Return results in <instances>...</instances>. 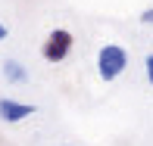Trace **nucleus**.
I'll list each match as a JSON object with an SVG mask.
<instances>
[{
  "label": "nucleus",
  "instance_id": "423d86ee",
  "mask_svg": "<svg viewBox=\"0 0 153 146\" xmlns=\"http://www.w3.org/2000/svg\"><path fill=\"white\" fill-rule=\"evenodd\" d=\"M141 22L144 25H153V6H147V10L141 12Z\"/></svg>",
  "mask_w": 153,
  "mask_h": 146
},
{
  "label": "nucleus",
  "instance_id": "7ed1b4c3",
  "mask_svg": "<svg viewBox=\"0 0 153 146\" xmlns=\"http://www.w3.org/2000/svg\"><path fill=\"white\" fill-rule=\"evenodd\" d=\"M34 112H38V106H31V103H19L13 96H0V121H6V124H19L25 118H31Z\"/></svg>",
  "mask_w": 153,
  "mask_h": 146
},
{
  "label": "nucleus",
  "instance_id": "0eeeda50",
  "mask_svg": "<svg viewBox=\"0 0 153 146\" xmlns=\"http://www.w3.org/2000/svg\"><path fill=\"white\" fill-rule=\"evenodd\" d=\"M6 34H10V28H6V22H0V40H6Z\"/></svg>",
  "mask_w": 153,
  "mask_h": 146
},
{
  "label": "nucleus",
  "instance_id": "f257e3e1",
  "mask_svg": "<svg viewBox=\"0 0 153 146\" xmlns=\"http://www.w3.org/2000/svg\"><path fill=\"white\" fill-rule=\"evenodd\" d=\"M125 68H128V50L122 44H103L97 50V75H100V81L113 84L116 78H122Z\"/></svg>",
  "mask_w": 153,
  "mask_h": 146
},
{
  "label": "nucleus",
  "instance_id": "39448f33",
  "mask_svg": "<svg viewBox=\"0 0 153 146\" xmlns=\"http://www.w3.org/2000/svg\"><path fill=\"white\" fill-rule=\"evenodd\" d=\"M144 72H147V84L153 87V53H150L147 59H144Z\"/></svg>",
  "mask_w": 153,
  "mask_h": 146
},
{
  "label": "nucleus",
  "instance_id": "20e7f679",
  "mask_svg": "<svg viewBox=\"0 0 153 146\" xmlns=\"http://www.w3.org/2000/svg\"><path fill=\"white\" fill-rule=\"evenodd\" d=\"M0 72H3V78L10 81V84H28V81H31L28 68H25V65H22L19 59H3Z\"/></svg>",
  "mask_w": 153,
  "mask_h": 146
},
{
  "label": "nucleus",
  "instance_id": "f03ea898",
  "mask_svg": "<svg viewBox=\"0 0 153 146\" xmlns=\"http://www.w3.org/2000/svg\"><path fill=\"white\" fill-rule=\"evenodd\" d=\"M72 47H75V37H72V31H66V28H53V31L44 37L41 56H44L47 62H50V65H59V62H66V59H69Z\"/></svg>",
  "mask_w": 153,
  "mask_h": 146
}]
</instances>
